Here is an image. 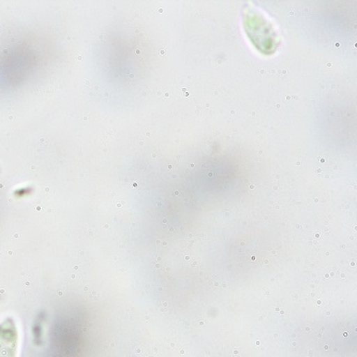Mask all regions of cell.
I'll return each mask as SVG.
<instances>
[{
	"mask_svg": "<svg viewBox=\"0 0 357 357\" xmlns=\"http://www.w3.org/2000/svg\"><path fill=\"white\" fill-rule=\"evenodd\" d=\"M19 333L13 319L7 318L0 324V357H17Z\"/></svg>",
	"mask_w": 357,
	"mask_h": 357,
	"instance_id": "cell-1",
	"label": "cell"
}]
</instances>
